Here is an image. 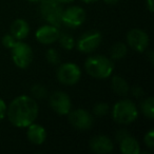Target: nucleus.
Here are the masks:
<instances>
[{
    "instance_id": "obj_3",
    "label": "nucleus",
    "mask_w": 154,
    "mask_h": 154,
    "mask_svg": "<svg viewBox=\"0 0 154 154\" xmlns=\"http://www.w3.org/2000/svg\"><path fill=\"white\" fill-rule=\"evenodd\" d=\"M112 115H113V119L117 124L129 125L136 120L138 112H137L136 106L132 100L122 99L114 105Z\"/></svg>"
},
{
    "instance_id": "obj_34",
    "label": "nucleus",
    "mask_w": 154,
    "mask_h": 154,
    "mask_svg": "<svg viewBox=\"0 0 154 154\" xmlns=\"http://www.w3.org/2000/svg\"><path fill=\"white\" fill-rule=\"evenodd\" d=\"M28 1H30V2H40L42 0H28Z\"/></svg>"
},
{
    "instance_id": "obj_24",
    "label": "nucleus",
    "mask_w": 154,
    "mask_h": 154,
    "mask_svg": "<svg viewBox=\"0 0 154 154\" xmlns=\"http://www.w3.org/2000/svg\"><path fill=\"white\" fill-rule=\"evenodd\" d=\"M17 42V39L13 36L12 34H7L2 37V45L8 49H12Z\"/></svg>"
},
{
    "instance_id": "obj_22",
    "label": "nucleus",
    "mask_w": 154,
    "mask_h": 154,
    "mask_svg": "<svg viewBox=\"0 0 154 154\" xmlns=\"http://www.w3.org/2000/svg\"><path fill=\"white\" fill-rule=\"evenodd\" d=\"M109 105L106 103H98L97 105L94 106L93 108V112L95 115L97 116H105L109 113Z\"/></svg>"
},
{
    "instance_id": "obj_32",
    "label": "nucleus",
    "mask_w": 154,
    "mask_h": 154,
    "mask_svg": "<svg viewBox=\"0 0 154 154\" xmlns=\"http://www.w3.org/2000/svg\"><path fill=\"white\" fill-rule=\"evenodd\" d=\"M149 58H150V61H151V62H153V52H152V51H150L149 52Z\"/></svg>"
},
{
    "instance_id": "obj_25",
    "label": "nucleus",
    "mask_w": 154,
    "mask_h": 154,
    "mask_svg": "<svg viewBox=\"0 0 154 154\" xmlns=\"http://www.w3.org/2000/svg\"><path fill=\"white\" fill-rule=\"evenodd\" d=\"M145 143L147 145L148 148H153L154 147V131L153 130H150L147 134L145 135Z\"/></svg>"
},
{
    "instance_id": "obj_2",
    "label": "nucleus",
    "mask_w": 154,
    "mask_h": 154,
    "mask_svg": "<svg viewBox=\"0 0 154 154\" xmlns=\"http://www.w3.org/2000/svg\"><path fill=\"white\" fill-rule=\"evenodd\" d=\"M86 71L90 76L98 79H103L111 76L113 72L114 64L108 57L103 55L91 56L86 60L85 63Z\"/></svg>"
},
{
    "instance_id": "obj_8",
    "label": "nucleus",
    "mask_w": 154,
    "mask_h": 154,
    "mask_svg": "<svg viewBox=\"0 0 154 154\" xmlns=\"http://www.w3.org/2000/svg\"><path fill=\"white\" fill-rule=\"evenodd\" d=\"M86 20V12L80 7H70L62 12L61 23L69 28H77Z\"/></svg>"
},
{
    "instance_id": "obj_9",
    "label": "nucleus",
    "mask_w": 154,
    "mask_h": 154,
    "mask_svg": "<svg viewBox=\"0 0 154 154\" xmlns=\"http://www.w3.org/2000/svg\"><path fill=\"white\" fill-rule=\"evenodd\" d=\"M127 42L129 47L132 48L134 51L143 53L147 50L149 45V36L143 30L139 29H133L127 34Z\"/></svg>"
},
{
    "instance_id": "obj_15",
    "label": "nucleus",
    "mask_w": 154,
    "mask_h": 154,
    "mask_svg": "<svg viewBox=\"0 0 154 154\" xmlns=\"http://www.w3.org/2000/svg\"><path fill=\"white\" fill-rule=\"evenodd\" d=\"M30 33V26L29 23L23 19H16L11 26V34L15 37L17 40H22L26 38Z\"/></svg>"
},
{
    "instance_id": "obj_29",
    "label": "nucleus",
    "mask_w": 154,
    "mask_h": 154,
    "mask_svg": "<svg viewBox=\"0 0 154 154\" xmlns=\"http://www.w3.org/2000/svg\"><path fill=\"white\" fill-rule=\"evenodd\" d=\"M147 7L150 12H153V0H147Z\"/></svg>"
},
{
    "instance_id": "obj_11",
    "label": "nucleus",
    "mask_w": 154,
    "mask_h": 154,
    "mask_svg": "<svg viewBox=\"0 0 154 154\" xmlns=\"http://www.w3.org/2000/svg\"><path fill=\"white\" fill-rule=\"evenodd\" d=\"M50 106L59 115H66L72 108L70 97L66 93L62 91L54 92L50 96Z\"/></svg>"
},
{
    "instance_id": "obj_28",
    "label": "nucleus",
    "mask_w": 154,
    "mask_h": 154,
    "mask_svg": "<svg viewBox=\"0 0 154 154\" xmlns=\"http://www.w3.org/2000/svg\"><path fill=\"white\" fill-rule=\"evenodd\" d=\"M128 135H130V134H129V132L127 130H119L117 132V134H116V139H117L118 141H120L122 138H125V137L128 136Z\"/></svg>"
},
{
    "instance_id": "obj_1",
    "label": "nucleus",
    "mask_w": 154,
    "mask_h": 154,
    "mask_svg": "<svg viewBox=\"0 0 154 154\" xmlns=\"http://www.w3.org/2000/svg\"><path fill=\"white\" fill-rule=\"evenodd\" d=\"M38 105L34 98L26 95L16 97L7 107V115L11 124L18 128H26L36 120Z\"/></svg>"
},
{
    "instance_id": "obj_33",
    "label": "nucleus",
    "mask_w": 154,
    "mask_h": 154,
    "mask_svg": "<svg viewBox=\"0 0 154 154\" xmlns=\"http://www.w3.org/2000/svg\"><path fill=\"white\" fill-rule=\"evenodd\" d=\"M82 1H85V2H87V3H91V2H95L97 0H82Z\"/></svg>"
},
{
    "instance_id": "obj_26",
    "label": "nucleus",
    "mask_w": 154,
    "mask_h": 154,
    "mask_svg": "<svg viewBox=\"0 0 154 154\" xmlns=\"http://www.w3.org/2000/svg\"><path fill=\"white\" fill-rule=\"evenodd\" d=\"M5 115H7V105H5V100L0 98V120L3 119Z\"/></svg>"
},
{
    "instance_id": "obj_17",
    "label": "nucleus",
    "mask_w": 154,
    "mask_h": 154,
    "mask_svg": "<svg viewBox=\"0 0 154 154\" xmlns=\"http://www.w3.org/2000/svg\"><path fill=\"white\" fill-rule=\"evenodd\" d=\"M111 87L114 92H115L116 94L120 95V96H126L129 93V91H130L128 82L120 76H114L113 78H112Z\"/></svg>"
},
{
    "instance_id": "obj_5",
    "label": "nucleus",
    "mask_w": 154,
    "mask_h": 154,
    "mask_svg": "<svg viewBox=\"0 0 154 154\" xmlns=\"http://www.w3.org/2000/svg\"><path fill=\"white\" fill-rule=\"evenodd\" d=\"M12 58L18 68L26 69L33 60V51L30 45L19 40L12 48Z\"/></svg>"
},
{
    "instance_id": "obj_12",
    "label": "nucleus",
    "mask_w": 154,
    "mask_h": 154,
    "mask_svg": "<svg viewBox=\"0 0 154 154\" xmlns=\"http://www.w3.org/2000/svg\"><path fill=\"white\" fill-rule=\"evenodd\" d=\"M59 36V29L52 24L42 26L36 31V39L42 45H51V43L57 41Z\"/></svg>"
},
{
    "instance_id": "obj_6",
    "label": "nucleus",
    "mask_w": 154,
    "mask_h": 154,
    "mask_svg": "<svg viewBox=\"0 0 154 154\" xmlns=\"http://www.w3.org/2000/svg\"><path fill=\"white\" fill-rule=\"evenodd\" d=\"M82 72L79 66L72 62H66L58 68L57 79L63 85H75L79 82Z\"/></svg>"
},
{
    "instance_id": "obj_27",
    "label": "nucleus",
    "mask_w": 154,
    "mask_h": 154,
    "mask_svg": "<svg viewBox=\"0 0 154 154\" xmlns=\"http://www.w3.org/2000/svg\"><path fill=\"white\" fill-rule=\"evenodd\" d=\"M132 93H133V95H134L135 97H141L143 95V88H141V87L136 86V87H134V88L132 89Z\"/></svg>"
},
{
    "instance_id": "obj_10",
    "label": "nucleus",
    "mask_w": 154,
    "mask_h": 154,
    "mask_svg": "<svg viewBox=\"0 0 154 154\" xmlns=\"http://www.w3.org/2000/svg\"><path fill=\"white\" fill-rule=\"evenodd\" d=\"M101 34L97 31L87 32L78 39L77 48L82 53H91L94 52L99 47L101 42Z\"/></svg>"
},
{
    "instance_id": "obj_4",
    "label": "nucleus",
    "mask_w": 154,
    "mask_h": 154,
    "mask_svg": "<svg viewBox=\"0 0 154 154\" xmlns=\"http://www.w3.org/2000/svg\"><path fill=\"white\" fill-rule=\"evenodd\" d=\"M40 2V14L42 18L49 24L59 28L63 12L60 3L55 0H42Z\"/></svg>"
},
{
    "instance_id": "obj_31",
    "label": "nucleus",
    "mask_w": 154,
    "mask_h": 154,
    "mask_svg": "<svg viewBox=\"0 0 154 154\" xmlns=\"http://www.w3.org/2000/svg\"><path fill=\"white\" fill-rule=\"evenodd\" d=\"M55 1H57V2H59L60 5H61V3H68V2H72V1H74V0H55Z\"/></svg>"
},
{
    "instance_id": "obj_30",
    "label": "nucleus",
    "mask_w": 154,
    "mask_h": 154,
    "mask_svg": "<svg viewBox=\"0 0 154 154\" xmlns=\"http://www.w3.org/2000/svg\"><path fill=\"white\" fill-rule=\"evenodd\" d=\"M119 0H105V2L108 3V5H116Z\"/></svg>"
},
{
    "instance_id": "obj_18",
    "label": "nucleus",
    "mask_w": 154,
    "mask_h": 154,
    "mask_svg": "<svg viewBox=\"0 0 154 154\" xmlns=\"http://www.w3.org/2000/svg\"><path fill=\"white\" fill-rule=\"evenodd\" d=\"M140 110L143 114L149 119L154 118V98L148 97L140 103Z\"/></svg>"
},
{
    "instance_id": "obj_23",
    "label": "nucleus",
    "mask_w": 154,
    "mask_h": 154,
    "mask_svg": "<svg viewBox=\"0 0 154 154\" xmlns=\"http://www.w3.org/2000/svg\"><path fill=\"white\" fill-rule=\"evenodd\" d=\"M47 60L49 61V63L53 64V66H56V64L59 63V60H60V56L58 54V52L54 49H50L48 50L47 52Z\"/></svg>"
},
{
    "instance_id": "obj_20",
    "label": "nucleus",
    "mask_w": 154,
    "mask_h": 154,
    "mask_svg": "<svg viewBox=\"0 0 154 154\" xmlns=\"http://www.w3.org/2000/svg\"><path fill=\"white\" fill-rule=\"evenodd\" d=\"M58 40H59L61 47L66 50H72L73 48L75 47V40L73 39V37L69 34H62V35L60 34Z\"/></svg>"
},
{
    "instance_id": "obj_14",
    "label": "nucleus",
    "mask_w": 154,
    "mask_h": 154,
    "mask_svg": "<svg viewBox=\"0 0 154 154\" xmlns=\"http://www.w3.org/2000/svg\"><path fill=\"white\" fill-rule=\"evenodd\" d=\"M26 128H28L26 135H28V138L31 143L34 145H41L45 143V138H47V132L42 126L33 122Z\"/></svg>"
},
{
    "instance_id": "obj_16",
    "label": "nucleus",
    "mask_w": 154,
    "mask_h": 154,
    "mask_svg": "<svg viewBox=\"0 0 154 154\" xmlns=\"http://www.w3.org/2000/svg\"><path fill=\"white\" fill-rule=\"evenodd\" d=\"M119 148L122 153L124 154H139L140 153V148L139 143L134 137L128 135L125 138L119 141Z\"/></svg>"
},
{
    "instance_id": "obj_7",
    "label": "nucleus",
    "mask_w": 154,
    "mask_h": 154,
    "mask_svg": "<svg viewBox=\"0 0 154 154\" xmlns=\"http://www.w3.org/2000/svg\"><path fill=\"white\" fill-rule=\"evenodd\" d=\"M69 122L77 130H89L93 126V117L88 111L84 109H76L74 111H70Z\"/></svg>"
},
{
    "instance_id": "obj_13",
    "label": "nucleus",
    "mask_w": 154,
    "mask_h": 154,
    "mask_svg": "<svg viewBox=\"0 0 154 154\" xmlns=\"http://www.w3.org/2000/svg\"><path fill=\"white\" fill-rule=\"evenodd\" d=\"M90 148L95 153L107 154L113 150V143L106 135H98L91 139Z\"/></svg>"
},
{
    "instance_id": "obj_21",
    "label": "nucleus",
    "mask_w": 154,
    "mask_h": 154,
    "mask_svg": "<svg viewBox=\"0 0 154 154\" xmlns=\"http://www.w3.org/2000/svg\"><path fill=\"white\" fill-rule=\"evenodd\" d=\"M31 93H32L33 97L36 99H42L48 95L47 89L41 85H34L31 89Z\"/></svg>"
},
{
    "instance_id": "obj_19",
    "label": "nucleus",
    "mask_w": 154,
    "mask_h": 154,
    "mask_svg": "<svg viewBox=\"0 0 154 154\" xmlns=\"http://www.w3.org/2000/svg\"><path fill=\"white\" fill-rule=\"evenodd\" d=\"M127 51H128V48L124 42H116L110 50V54L113 59L117 60L124 58L127 55Z\"/></svg>"
}]
</instances>
